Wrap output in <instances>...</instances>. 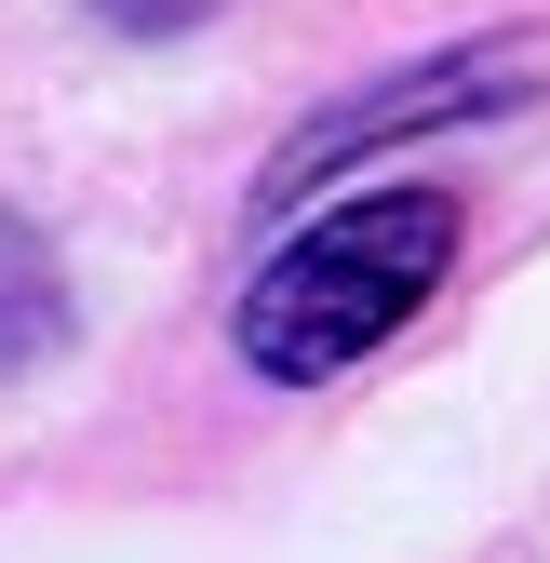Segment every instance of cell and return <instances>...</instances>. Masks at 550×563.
Masks as SVG:
<instances>
[{"mask_svg":"<svg viewBox=\"0 0 550 563\" xmlns=\"http://www.w3.org/2000/svg\"><path fill=\"white\" fill-rule=\"evenodd\" d=\"M457 268V201L443 188H376V201H336L322 229H296L242 282V363L268 389H322L350 376L363 349H389L403 322L430 309V282Z\"/></svg>","mask_w":550,"mask_h":563,"instance_id":"cell-1","label":"cell"},{"mask_svg":"<svg viewBox=\"0 0 550 563\" xmlns=\"http://www.w3.org/2000/svg\"><path fill=\"white\" fill-rule=\"evenodd\" d=\"M54 335H67V296H54V255H41L28 229H0V376H14V363H41Z\"/></svg>","mask_w":550,"mask_h":563,"instance_id":"cell-3","label":"cell"},{"mask_svg":"<svg viewBox=\"0 0 550 563\" xmlns=\"http://www.w3.org/2000/svg\"><path fill=\"white\" fill-rule=\"evenodd\" d=\"M537 81H550V41H484V54H443L430 81H403V95H376V108H336V121H309L296 148H283V175H268V201H296L322 162H350V148H389V134L457 121V108H510V95H537Z\"/></svg>","mask_w":550,"mask_h":563,"instance_id":"cell-2","label":"cell"},{"mask_svg":"<svg viewBox=\"0 0 550 563\" xmlns=\"http://www.w3.org/2000/svg\"><path fill=\"white\" fill-rule=\"evenodd\" d=\"M95 14H108V27H134V41H175V27L216 14V0H95Z\"/></svg>","mask_w":550,"mask_h":563,"instance_id":"cell-4","label":"cell"}]
</instances>
